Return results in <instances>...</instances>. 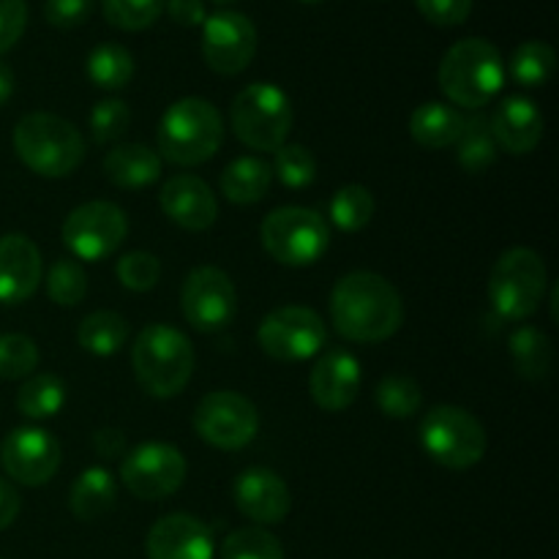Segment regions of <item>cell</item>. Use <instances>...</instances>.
<instances>
[{"label":"cell","mask_w":559,"mask_h":559,"mask_svg":"<svg viewBox=\"0 0 559 559\" xmlns=\"http://www.w3.org/2000/svg\"><path fill=\"white\" fill-rule=\"evenodd\" d=\"M104 173L118 189H145L162 178V156L140 142H126L107 153Z\"/></svg>","instance_id":"23"},{"label":"cell","mask_w":559,"mask_h":559,"mask_svg":"<svg viewBox=\"0 0 559 559\" xmlns=\"http://www.w3.org/2000/svg\"><path fill=\"white\" fill-rule=\"evenodd\" d=\"M164 9H167V14L183 27H197L207 20L205 0H167Z\"/></svg>","instance_id":"45"},{"label":"cell","mask_w":559,"mask_h":559,"mask_svg":"<svg viewBox=\"0 0 559 559\" xmlns=\"http://www.w3.org/2000/svg\"><path fill=\"white\" fill-rule=\"evenodd\" d=\"M38 355L36 342L25 333H3L0 336V380H22L36 371Z\"/></svg>","instance_id":"36"},{"label":"cell","mask_w":559,"mask_h":559,"mask_svg":"<svg viewBox=\"0 0 559 559\" xmlns=\"http://www.w3.org/2000/svg\"><path fill=\"white\" fill-rule=\"evenodd\" d=\"M271 169L287 189H306L317 178V158L306 145H282Z\"/></svg>","instance_id":"39"},{"label":"cell","mask_w":559,"mask_h":559,"mask_svg":"<svg viewBox=\"0 0 559 559\" xmlns=\"http://www.w3.org/2000/svg\"><path fill=\"white\" fill-rule=\"evenodd\" d=\"M27 27L25 0H0V58L14 47Z\"/></svg>","instance_id":"44"},{"label":"cell","mask_w":559,"mask_h":559,"mask_svg":"<svg viewBox=\"0 0 559 559\" xmlns=\"http://www.w3.org/2000/svg\"><path fill=\"white\" fill-rule=\"evenodd\" d=\"M47 295L58 306H76L87 295V276L76 260H58L47 271Z\"/></svg>","instance_id":"38"},{"label":"cell","mask_w":559,"mask_h":559,"mask_svg":"<svg viewBox=\"0 0 559 559\" xmlns=\"http://www.w3.org/2000/svg\"><path fill=\"white\" fill-rule=\"evenodd\" d=\"M557 69V52L546 41H524L513 49L508 60V74L522 87H540L551 80Z\"/></svg>","instance_id":"28"},{"label":"cell","mask_w":559,"mask_h":559,"mask_svg":"<svg viewBox=\"0 0 559 559\" xmlns=\"http://www.w3.org/2000/svg\"><path fill=\"white\" fill-rule=\"evenodd\" d=\"M459 164L469 175H480L497 162V142L491 134V123L484 115H469L464 118L462 136H459Z\"/></svg>","instance_id":"30"},{"label":"cell","mask_w":559,"mask_h":559,"mask_svg":"<svg viewBox=\"0 0 559 559\" xmlns=\"http://www.w3.org/2000/svg\"><path fill=\"white\" fill-rule=\"evenodd\" d=\"M167 0H102V11L109 25L120 31H145L164 14Z\"/></svg>","instance_id":"37"},{"label":"cell","mask_w":559,"mask_h":559,"mask_svg":"<svg viewBox=\"0 0 559 559\" xmlns=\"http://www.w3.org/2000/svg\"><path fill=\"white\" fill-rule=\"evenodd\" d=\"M186 459L169 442H145L126 453L120 464L123 486L136 500L156 502L173 497L186 480Z\"/></svg>","instance_id":"13"},{"label":"cell","mask_w":559,"mask_h":559,"mask_svg":"<svg viewBox=\"0 0 559 559\" xmlns=\"http://www.w3.org/2000/svg\"><path fill=\"white\" fill-rule=\"evenodd\" d=\"M224 142V120L205 98H180L158 123V156L178 167H197L218 153Z\"/></svg>","instance_id":"4"},{"label":"cell","mask_w":559,"mask_h":559,"mask_svg":"<svg viewBox=\"0 0 559 559\" xmlns=\"http://www.w3.org/2000/svg\"><path fill=\"white\" fill-rule=\"evenodd\" d=\"M93 14V0H44V20L60 31L87 22Z\"/></svg>","instance_id":"42"},{"label":"cell","mask_w":559,"mask_h":559,"mask_svg":"<svg viewBox=\"0 0 559 559\" xmlns=\"http://www.w3.org/2000/svg\"><path fill=\"white\" fill-rule=\"evenodd\" d=\"M16 516H20V495L9 480L0 478V530L11 527Z\"/></svg>","instance_id":"47"},{"label":"cell","mask_w":559,"mask_h":559,"mask_svg":"<svg viewBox=\"0 0 559 559\" xmlns=\"http://www.w3.org/2000/svg\"><path fill=\"white\" fill-rule=\"evenodd\" d=\"M464 129V115L456 107L442 102H426L409 118V134L420 147L442 151L448 145H456Z\"/></svg>","instance_id":"24"},{"label":"cell","mask_w":559,"mask_h":559,"mask_svg":"<svg viewBox=\"0 0 559 559\" xmlns=\"http://www.w3.org/2000/svg\"><path fill=\"white\" fill-rule=\"evenodd\" d=\"M0 462L9 478L22 486H44L60 467V445L49 431L36 426L14 429L0 445Z\"/></svg>","instance_id":"16"},{"label":"cell","mask_w":559,"mask_h":559,"mask_svg":"<svg viewBox=\"0 0 559 559\" xmlns=\"http://www.w3.org/2000/svg\"><path fill=\"white\" fill-rule=\"evenodd\" d=\"M511 358L519 374L527 377V380H544L551 371L555 349H551L549 336L544 331L524 325L511 336Z\"/></svg>","instance_id":"29"},{"label":"cell","mask_w":559,"mask_h":559,"mask_svg":"<svg viewBox=\"0 0 559 559\" xmlns=\"http://www.w3.org/2000/svg\"><path fill=\"white\" fill-rule=\"evenodd\" d=\"M273 169L262 158L243 156L227 164L222 173V194L235 205H254L271 191Z\"/></svg>","instance_id":"26"},{"label":"cell","mask_w":559,"mask_h":559,"mask_svg":"<svg viewBox=\"0 0 559 559\" xmlns=\"http://www.w3.org/2000/svg\"><path fill=\"white\" fill-rule=\"evenodd\" d=\"M115 500H118V484H115L112 473L104 467H91L74 480L69 495L71 513L82 522H96L104 513L112 511Z\"/></svg>","instance_id":"25"},{"label":"cell","mask_w":559,"mask_h":559,"mask_svg":"<svg viewBox=\"0 0 559 559\" xmlns=\"http://www.w3.org/2000/svg\"><path fill=\"white\" fill-rule=\"evenodd\" d=\"M14 151L41 178H66L85 158V140L74 123L52 112H31L16 123Z\"/></svg>","instance_id":"5"},{"label":"cell","mask_w":559,"mask_h":559,"mask_svg":"<svg viewBox=\"0 0 559 559\" xmlns=\"http://www.w3.org/2000/svg\"><path fill=\"white\" fill-rule=\"evenodd\" d=\"M262 246L276 262L289 267L314 265L331 246V227L309 207H276L260 227Z\"/></svg>","instance_id":"8"},{"label":"cell","mask_w":559,"mask_h":559,"mask_svg":"<svg viewBox=\"0 0 559 559\" xmlns=\"http://www.w3.org/2000/svg\"><path fill=\"white\" fill-rule=\"evenodd\" d=\"M126 338H129V322L118 311H93L80 322V331H76L80 347L96 358L115 355L123 347Z\"/></svg>","instance_id":"27"},{"label":"cell","mask_w":559,"mask_h":559,"mask_svg":"<svg viewBox=\"0 0 559 559\" xmlns=\"http://www.w3.org/2000/svg\"><path fill=\"white\" fill-rule=\"evenodd\" d=\"M331 320L338 336L347 342H385L402 328V295L380 273L353 271L338 278L333 287Z\"/></svg>","instance_id":"1"},{"label":"cell","mask_w":559,"mask_h":559,"mask_svg":"<svg viewBox=\"0 0 559 559\" xmlns=\"http://www.w3.org/2000/svg\"><path fill=\"white\" fill-rule=\"evenodd\" d=\"M233 131L246 147L251 151H271L287 145V136L293 131V102L287 93L273 82H251L229 107Z\"/></svg>","instance_id":"6"},{"label":"cell","mask_w":559,"mask_h":559,"mask_svg":"<svg viewBox=\"0 0 559 559\" xmlns=\"http://www.w3.org/2000/svg\"><path fill=\"white\" fill-rule=\"evenodd\" d=\"M194 431L218 451H240L260 431L254 402L235 391H213L194 409Z\"/></svg>","instance_id":"10"},{"label":"cell","mask_w":559,"mask_h":559,"mask_svg":"<svg viewBox=\"0 0 559 559\" xmlns=\"http://www.w3.org/2000/svg\"><path fill=\"white\" fill-rule=\"evenodd\" d=\"M87 76L96 87L104 91H120L134 76V58L120 44H98L87 55Z\"/></svg>","instance_id":"31"},{"label":"cell","mask_w":559,"mask_h":559,"mask_svg":"<svg viewBox=\"0 0 559 559\" xmlns=\"http://www.w3.org/2000/svg\"><path fill=\"white\" fill-rule=\"evenodd\" d=\"M235 306H238L235 284L222 267L202 265L186 276L180 289V309L191 328L202 333L222 331L235 317Z\"/></svg>","instance_id":"15"},{"label":"cell","mask_w":559,"mask_h":559,"mask_svg":"<svg viewBox=\"0 0 559 559\" xmlns=\"http://www.w3.org/2000/svg\"><path fill=\"white\" fill-rule=\"evenodd\" d=\"M41 284V251L27 235L0 238V304H25Z\"/></svg>","instance_id":"21"},{"label":"cell","mask_w":559,"mask_h":559,"mask_svg":"<svg viewBox=\"0 0 559 559\" xmlns=\"http://www.w3.org/2000/svg\"><path fill=\"white\" fill-rule=\"evenodd\" d=\"M222 559H284L282 540L262 527L235 530L224 538Z\"/></svg>","instance_id":"35"},{"label":"cell","mask_w":559,"mask_h":559,"mask_svg":"<svg viewBox=\"0 0 559 559\" xmlns=\"http://www.w3.org/2000/svg\"><path fill=\"white\" fill-rule=\"evenodd\" d=\"M489 123L497 147L513 153V156L533 153L544 140V115H540L538 104L527 96H508L495 109V118Z\"/></svg>","instance_id":"22"},{"label":"cell","mask_w":559,"mask_h":559,"mask_svg":"<svg viewBox=\"0 0 559 559\" xmlns=\"http://www.w3.org/2000/svg\"><path fill=\"white\" fill-rule=\"evenodd\" d=\"M546 265L527 246L508 249L489 278V304L506 322H522L538 311L546 295Z\"/></svg>","instance_id":"7"},{"label":"cell","mask_w":559,"mask_h":559,"mask_svg":"<svg viewBox=\"0 0 559 559\" xmlns=\"http://www.w3.org/2000/svg\"><path fill=\"white\" fill-rule=\"evenodd\" d=\"M118 273L120 284L131 293H147L158 284V276H162V262H158L156 254L151 251H129L118 260Z\"/></svg>","instance_id":"40"},{"label":"cell","mask_w":559,"mask_h":559,"mask_svg":"<svg viewBox=\"0 0 559 559\" xmlns=\"http://www.w3.org/2000/svg\"><path fill=\"white\" fill-rule=\"evenodd\" d=\"M11 96H14V71H11L9 63L0 60V107H3Z\"/></svg>","instance_id":"48"},{"label":"cell","mask_w":559,"mask_h":559,"mask_svg":"<svg viewBox=\"0 0 559 559\" xmlns=\"http://www.w3.org/2000/svg\"><path fill=\"white\" fill-rule=\"evenodd\" d=\"M129 123L131 109L129 104L120 102V98H104V102H98L91 112V134L98 145L120 140V136L129 131Z\"/></svg>","instance_id":"41"},{"label":"cell","mask_w":559,"mask_h":559,"mask_svg":"<svg viewBox=\"0 0 559 559\" xmlns=\"http://www.w3.org/2000/svg\"><path fill=\"white\" fill-rule=\"evenodd\" d=\"M374 399L380 413L388 415V418H413L420 404H424V391H420L413 377L393 374L377 385Z\"/></svg>","instance_id":"34"},{"label":"cell","mask_w":559,"mask_h":559,"mask_svg":"<svg viewBox=\"0 0 559 559\" xmlns=\"http://www.w3.org/2000/svg\"><path fill=\"white\" fill-rule=\"evenodd\" d=\"M233 497L238 511L257 524H278L293 508L287 484L267 467H249L235 478Z\"/></svg>","instance_id":"17"},{"label":"cell","mask_w":559,"mask_h":559,"mask_svg":"<svg viewBox=\"0 0 559 559\" xmlns=\"http://www.w3.org/2000/svg\"><path fill=\"white\" fill-rule=\"evenodd\" d=\"M300 3H322V0H300Z\"/></svg>","instance_id":"50"},{"label":"cell","mask_w":559,"mask_h":559,"mask_svg":"<svg viewBox=\"0 0 559 559\" xmlns=\"http://www.w3.org/2000/svg\"><path fill=\"white\" fill-rule=\"evenodd\" d=\"M129 235V218L115 202L93 200L74 207L63 222V243L76 260L98 262L115 254Z\"/></svg>","instance_id":"11"},{"label":"cell","mask_w":559,"mask_h":559,"mask_svg":"<svg viewBox=\"0 0 559 559\" xmlns=\"http://www.w3.org/2000/svg\"><path fill=\"white\" fill-rule=\"evenodd\" d=\"M158 205L178 227L189 229V233H205L218 216V202L213 197L211 186L189 173L173 175L162 186Z\"/></svg>","instance_id":"20"},{"label":"cell","mask_w":559,"mask_h":559,"mask_svg":"<svg viewBox=\"0 0 559 559\" xmlns=\"http://www.w3.org/2000/svg\"><path fill=\"white\" fill-rule=\"evenodd\" d=\"M136 382L156 399H173L189 385L194 374V347L173 325L153 322L131 347Z\"/></svg>","instance_id":"3"},{"label":"cell","mask_w":559,"mask_h":559,"mask_svg":"<svg viewBox=\"0 0 559 559\" xmlns=\"http://www.w3.org/2000/svg\"><path fill=\"white\" fill-rule=\"evenodd\" d=\"M374 216V197L366 186H344L331 200V222L342 233H360Z\"/></svg>","instance_id":"33"},{"label":"cell","mask_w":559,"mask_h":559,"mask_svg":"<svg viewBox=\"0 0 559 559\" xmlns=\"http://www.w3.org/2000/svg\"><path fill=\"white\" fill-rule=\"evenodd\" d=\"M202 55L216 74L235 76L257 55V27L240 11L222 9L202 22Z\"/></svg>","instance_id":"14"},{"label":"cell","mask_w":559,"mask_h":559,"mask_svg":"<svg viewBox=\"0 0 559 559\" xmlns=\"http://www.w3.org/2000/svg\"><path fill=\"white\" fill-rule=\"evenodd\" d=\"M325 322L306 306H282L271 311L257 331L262 353L284 364L314 358L325 347Z\"/></svg>","instance_id":"12"},{"label":"cell","mask_w":559,"mask_h":559,"mask_svg":"<svg viewBox=\"0 0 559 559\" xmlns=\"http://www.w3.org/2000/svg\"><path fill=\"white\" fill-rule=\"evenodd\" d=\"M420 445L442 467L467 469L484 459L486 429L467 409L440 404L420 420Z\"/></svg>","instance_id":"9"},{"label":"cell","mask_w":559,"mask_h":559,"mask_svg":"<svg viewBox=\"0 0 559 559\" xmlns=\"http://www.w3.org/2000/svg\"><path fill=\"white\" fill-rule=\"evenodd\" d=\"M147 559H213V533L189 513H169L147 533Z\"/></svg>","instance_id":"19"},{"label":"cell","mask_w":559,"mask_h":559,"mask_svg":"<svg viewBox=\"0 0 559 559\" xmlns=\"http://www.w3.org/2000/svg\"><path fill=\"white\" fill-rule=\"evenodd\" d=\"M437 80L456 107L480 109L506 85V63L486 38H462L442 55Z\"/></svg>","instance_id":"2"},{"label":"cell","mask_w":559,"mask_h":559,"mask_svg":"<svg viewBox=\"0 0 559 559\" xmlns=\"http://www.w3.org/2000/svg\"><path fill=\"white\" fill-rule=\"evenodd\" d=\"M309 391L317 407L325 413H342L358 399L360 364L347 349H328L320 355L309 377Z\"/></svg>","instance_id":"18"},{"label":"cell","mask_w":559,"mask_h":559,"mask_svg":"<svg viewBox=\"0 0 559 559\" xmlns=\"http://www.w3.org/2000/svg\"><path fill=\"white\" fill-rule=\"evenodd\" d=\"M93 448H96L98 456L118 459L126 453V435L120 429H98L93 435Z\"/></svg>","instance_id":"46"},{"label":"cell","mask_w":559,"mask_h":559,"mask_svg":"<svg viewBox=\"0 0 559 559\" xmlns=\"http://www.w3.org/2000/svg\"><path fill=\"white\" fill-rule=\"evenodd\" d=\"M66 404V385L55 374H36L16 391V409L25 418L44 420L52 418L63 409Z\"/></svg>","instance_id":"32"},{"label":"cell","mask_w":559,"mask_h":559,"mask_svg":"<svg viewBox=\"0 0 559 559\" xmlns=\"http://www.w3.org/2000/svg\"><path fill=\"white\" fill-rule=\"evenodd\" d=\"M415 5L431 25L440 27L462 25L473 11V0H415Z\"/></svg>","instance_id":"43"},{"label":"cell","mask_w":559,"mask_h":559,"mask_svg":"<svg viewBox=\"0 0 559 559\" xmlns=\"http://www.w3.org/2000/svg\"><path fill=\"white\" fill-rule=\"evenodd\" d=\"M213 3H218V5H229V3H238V0H213Z\"/></svg>","instance_id":"49"}]
</instances>
